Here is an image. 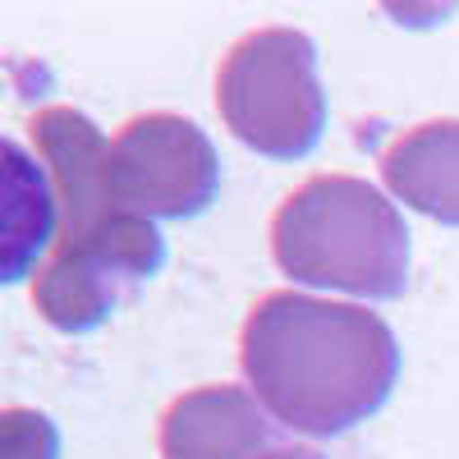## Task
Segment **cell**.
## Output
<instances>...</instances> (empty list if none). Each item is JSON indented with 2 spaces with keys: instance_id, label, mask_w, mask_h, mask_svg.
I'll use <instances>...</instances> for the list:
<instances>
[{
  "instance_id": "6da1fadb",
  "label": "cell",
  "mask_w": 459,
  "mask_h": 459,
  "mask_svg": "<svg viewBox=\"0 0 459 459\" xmlns=\"http://www.w3.org/2000/svg\"><path fill=\"white\" fill-rule=\"evenodd\" d=\"M239 368L281 428L335 437L386 404L400 377V344L359 303L272 290L239 331Z\"/></svg>"
},
{
  "instance_id": "277c9868",
  "label": "cell",
  "mask_w": 459,
  "mask_h": 459,
  "mask_svg": "<svg viewBox=\"0 0 459 459\" xmlns=\"http://www.w3.org/2000/svg\"><path fill=\"white\" fill-rule=\"evenodd\" d=\"M110 188L120 207L147 221H184L212 207L221 157L212 138L184 115H134L110 138Z\"/></svg>"
},
{
  "instance_id": "7a4b0ae2",
  "label": "cell",
  "mask_w": 459,
  "mask_h": 459,
  "mask_svg": "<svg viewBox=\"0 0 459 459\" xmlns=\"http://www.w3.org/2000/svg\"><path fill=\"white\" fill-rule=\"evenodd\" d=\"M272 257L299 285L400 299L409 285V225L377 184L313 175L276 207Z\"/></svg>"
},
{
  "instance_id": "9c48e42d",
  "label": "cell",
  "mask_w": 459,
  "mask_h": 459,
  "mask_svg": "<svg viewBox=\"0 0 459 459\" xmlns=\"http://www.w3.org/2000/svg\"><path fill=\"white\" fill-rule=\"evenodd\" d=\"M56 216L51 175L32 166L14 138H5V281H19L28 262L51 244Z\"/></svg>"
},
{
  "instance_id": "5b68a950",
  "label": "cell",
  "mask_w": 459,
  "mask_h": 459,
  "mask_svg": "<svg viewBox=\"0 0 459 459\" xmlns=\"http://www.w3.org/2000/svg\"><path fill=\"white\" fill-rule=\"evenodd\" d=\"M166 239L157 221L134 225L129 235L106 244H56V253L32 276V308L56 331H92L120 303L161 272Z\"/></svg>"
},
{
  "instance_id": "8992f818",
  "label": "cell",
  "mask_w": 459,
  "mask_h": 459,
  "mask_svg": "<svg viewBox=\"0 0 459 459\" xmlns=\"http://www.w3.org/2000/svg\"><path fill=\"white\" fill-rule=\"evenodd\" d=\"M32 143L47 161L56 207H60V239H106L138 212L120 207L110 188V138L74 106H47L32 115Z\"/></svg>"
},
{
  "instance_id": "3957f363",
  "label": "cell",
  "mask_w": 459,
  "mask_h": 459,
  "mask_svg": "<svg viewBox=\"0 0 459 459\" xmlns=\"http://www.w3.org/2000/svg\"><path fill=\"white\" fill-rule=\"evenodd\" d=\"M225 129L272 161H299L326 129L317 47L299 28H257L239 37L216 74Z\"/></svg>"
},
{
  "instance_id": "8fae6325",
  "label": "cell",
  "mask_w": 459,
  "mask_h": 459,
  "mask_svg": "<svg viewBox=\"0 0 459 459\" xmlns=\"http://www.w3.org/2000/svg\"><path fill=\"white\" fill-rule=\"evenodd\" d=\"M262 459H322L313 446H281V450H266Z\"/></svg>"
},
{
  "instance_id": "30bf717a",
  "label": "cell",
  "mask_w": 459,
  "mask_h": 459,
  "mask_svg": "<svg viewBox=\"0 0 459 459\" xmlns=\"http://www.w3.org/2000/svg\"><path fill=\"white\" fill-rule=\"evenodd\" d=\"M0 459H60L56 423L37 409L10 404L0 413Z\"/></svg>"
},
{
  "instance_id": "52a82bcc",
  "label": "cell",
  "mask_w": 459,
  "mask_h": 459,
  "mask_svg": "<svg viewBox=\"0 0 459 459\" xmlns=\"http://www.w3.org/2000/svg\"><path fill=\"white\" fill-rule=\"evenodd\" d=\"M272 441L266 409L244 386H198L170 400L157 428L161 459H262Z\"/></svg>"
},
{
  "instance_id": "ba28073f",
  "label": "cell",
  "mask_w": 459,
  "mask_h": 459,
  "mask_svg": "<svg viewBox=\"0 0 459 459\" xmlns=\"http://www.w3.org/2000/svg\"><path fill=\"white\" fill-rule=\"evenodd\" d=\"M381 179L413 212L459 225V120H428L381 152Z\"/></svg>"
}]
</instances>
